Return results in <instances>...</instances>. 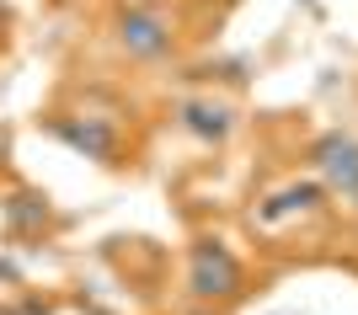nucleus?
I'll return each mask as SVG.
<instances>
[{"mask_svg": "<svg viewBox=\"0 0 358 315\" xmlns=\"http://www.w3.org/2000/svg\"><path fill=\"white\" fill-rule=\"evenodd\" d=\"M32 129L54 145H64L70 155L91 161L96 171H113V177H129L139 166V134L129 107L107 102L102 91H80V96H59V102L38 107Z\"/></svg>", "mask_w": 358, "mask_h": 315, "instance_id": "f257e3e1", "label": "nucleus"}, {"mask_svg": "<svg viewBox=\"0 0 358 315\" xmlns=\"http://www.w3.org/2000/svg\"><path fill=\"white\" fill-rule=\"evenodd\" d=\"M337 214L343 209L331 203L327 187H321L310 171H294V177H284L278 187L257 193L252 203H246V214H241V225H246V235H252L257 246H289V240H299L305 230L331 225Z\"/></svg>", "mask_w": 358, "mask_h": 315, "instance_id": "7ed1b4c3", "label": "nucleus"}, {"mask_svg": "<svg viewBox=\"0 0 358 315\" xmlns=\"http://www.w3.org/2000/svg\"><path fill=\"white\" fill-rule=\"evenodd\" d=\"M102 38L113 48V59L129 70H155L182 54V11L166 0H118L102 22Z\"/></svg>", "mask_w": 358, "mask_h": 315, "instance_id": "20e7f679", "label": "nucleus"}, {"mask_svg": "<svg viewBox=\"0 0 358 315\" xmlns=\"http://www.w3.org/2000/svg\"><path fill=\"white\" fill-rule=\"evenodd\" d=\"M64 310V294H54V288H6L0 294V315H59Z\"/></svg>", "mask_w": 358, "mask_h": 315, "instance_id": "6e6552de", "label": "nucleus"}, {"mask_svg": "<svg viewBox=\"0 0 358 315\" xmlns=\"http://www.w3.org/2000/svg\"><path fill=\"white\" fill-rule=\"evenodd\" d=\"M252 294H257V268L246 262V251L220 230H193L187 251H182V305L230 315Z\"/></svg>", "mask_w": 358, "mask_h": 315, "instance_id": "f03ea898", "label": "nucleus"}, {"mask_svg": "<svg viewBox=\"0 0 358 315\" xmlns=\"http://www.w3.org/2000/svg\"><path fill=\"white\" fill-rule=\"evenodd\" d=\"M166 129L182 134L198 150H230L236 134L246 129V107H241L236 91L220 86H187L166 102Z\"/></svg>", "mask_w": 358, "mask_h": 315, "instance_id": "39448f33", "label": "nucleus"}, {"mask_svg": "<svg viewBox=\"0 0 358 315\" xmlns=\"http://www.w3.org/2000/svg\"><path fill=\"white\" fill-rule=\"evenodd\" d=\"M75 219L54 203V198L27 177H11L0 187V240L16 246V251H43L70 230Z\"/></svg>", "mask_w": 358, "mask_h": 315, "instance_id": "423d86ee", "label": "nucleus"}, {"mask_svg": "<svg viewBox=\"0 0 358 315\" xmlns=\"http://www.w3.org/2000/svg\"><path fill=\"white\" fill-rule=\"evenodd\" d=\"M299 11L310 16V22H327V6H321V0H299Z\"/></svg>", "mask_w": 358, "mask_h": 315, "instance_id": "9d476101", "label": "nucleus"}, {"mask_svg": "<svg viewBox=\"0 0 358 315\" xmlns=\"http://www.w3.org/2000/svg\"><path fill=\"white\" fill-rule=\"evenodd\" d=\"M305 171L331 193V203L358 219V134L331 123L305 139Z\"/></svg>", "mask_w": 358, "mask_h": 315, "instance_id": "0eeeda50", "label": "nucleus"}, {"mask_svg": "<svg viewBox=\"0 0 358 315\" xmlns=\"http://www.w3.org/2000/svg\"><path fill=\"white\" fill-rule=\"evenodd\" d=\"M22 284H32L22 251H16V246H0V294H6V288H22Z\"/></svg>", "mask_w": 358, "mask_h": 315, "instance_id": "1a4fd4ad", "label": "nucleus"}]
</instances>
